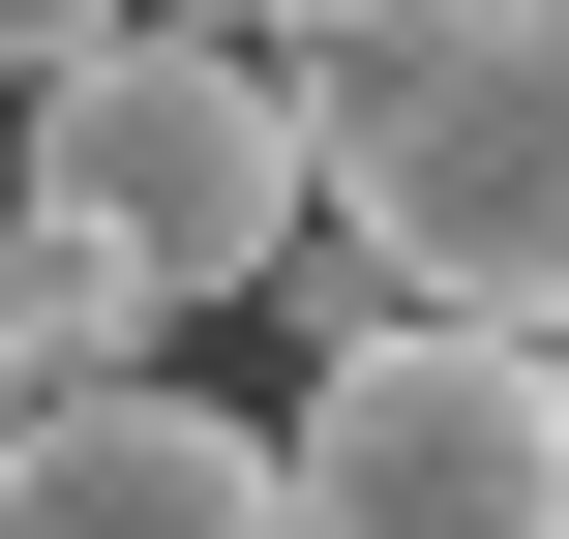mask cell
<instances>
[{
  "label": "cell",
  "mask_w": 569,
  "mask_h": 539,
  "mask_svg": "<svg viewBox=\"0 0 569 539\" xmlns=\"http://www.w3.org/2000/svg\"><path fill=\"white\" fill-rule=\"evenodd\" d=\"M270 60L330 120V240L390 300L569 330V0H300Z\"/></svg>",
  "instance_id": "6da1fadb"
},
{
  "label": "cell",
  "mask_w": 569,
  "mask_h": 539,
  "mask_svg": "<svg viewBox=\"0 0 569 539\" xmlns=\"http://www.w3.org/2000/svg\"><path fill=\"white\" fill-rule=\"evenodd\" d=\"M30 210H90L150 300H270L330 240V120H300L270 30H120V60L30 90Z\"/></svg>",
  "instance_id": "7a4b0ae2"
},
{
  "label": "cell",
  "mask_w": 569,
  "mask_h": 539,
  "mask_svg": "<svg viewBox=\"0 0 569 539\" xmlns=\"http://www.w3.org/2000/svg\"><path fill=\"white\" fill-rule=\"evenodd\" d=\"M300 510L330 539H569V330L510 300H390L300 390Z\"/></svg>",
  "instance_id": "3957f363"
},
{
  "label": "cell",
  "mask_w": 569,
  "mask_h": 539,
  "mask_svg": "<svg viewBox=\"0 0 569 539\" xmlns=\"http://www.w3.org/2000/svg\"><path fill=\"white\" fill-rule=\"evenodd\" d=\"M0 539H330L300 510V420H180V390H90L0 450Z\"/></svg>",
  "instance_id": "277c9868"
},
{
  "label": "cell",
  "mask_w": 569,
  "mask_h": 539,
  "mask_svg": "<svg viewBox=\"0 0 569 539\" xmlns=\"http://www.w3.org/2000/svg\"><path fill=\"white\" fill-rule=\"evenodd\" d=\"M150 0H0V90H60V60H120Z\"/></svg>",
  "instance_id": "5b68a950"
},
{
  "label": "cell",
  "mask_w": 569,
  "mask_h": 539,
  "mask_svg": "<svg viewBox=\"0 0 569 539\" xmlns=\"http://www.w3.org/2000/svg\"><path fill=\"white\" fill-rule=\"evenodd\" d=\"M30 420H60V360H30V330H0V450H30Z\"/></svg>",
  "instance_id": "8992f818"
},
{
  "label": "cell",
  "mask_w": 569,
  "mask_h": 539,
  "mask_svg": "<svg viewBox=\"0 0 569 539\" xmlns=\"http://www.w3.org/2000/svg\"><path fill=\"white\" fill-rule=\"evenodd\" d=\"M150 30H300V0H150Z\"/></svg>",
  "instance_id": "52a82bcc"
}]
</instances>
